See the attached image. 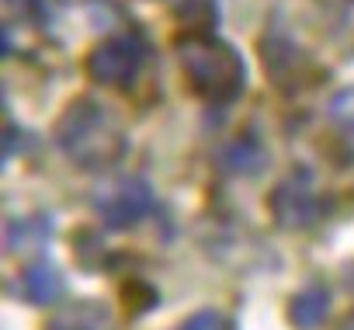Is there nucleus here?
Listing matches in <instances>:
<instances>
[{"instance_id": "f257e3e1", "label": "nucleus", "mask_w": 354, "mask_h": 330, "mask_svg": "<svg viewBox=\"0 0 354 330\" xmlns=\"http://www.w3.org/2000/svg\"><path fill=\"white\" fill-rule=\"evenodd\" d=\"M53 139L59 153L80 171H104L129 149L122 122L94 98H77L73 104H66L53 129Z\"/></svg>"}, {"instance_id": "f03ea898", "label": "nucleus", "mask_w": 354, "mask_h": 330, "mask_svg": "<svg viewBox=\"0 0 354 330\" xmlns=\"http://www.w3.org/2000/svg\"><path fill=\"white\" fill-rule=\"evenodd\" d=\"M188 87L209 104H230L243 94L247 70L240 53L212 32H181L174 42Z\"/></svg>"}, {"instance_id": "7ed1b4c3", "label": "nucleus", "mask_w": 354, "mask_h": 330, "mask_svg": "<svg viewBox=\"0 0 354 330\" xmlns=\"http://www.w3.org/2000/svg\"><path fill=\"white\" fill-rule=\"evenodd\" d=\"M149 63V49L139 35L122 32V35H108L101 39L91 53H87V77L101 87H115V91H132L136 80L142 77Z\"/></svg>"}, {"instance_id": "20e7f679", "label": "nucleus", "mask_w": 354, "mask_h": 330, "mask_svg": "<svg viewBox=\"0 0 354 330\" xmlns=\"http://www.w3.org/2000/svg\"><path fill=\"white\" fill-rule=\"evenodd\" d=\"M271 216L281 230H309L330 212V199L316 188V181L306 171H295L281 178L268 199Z\"/></svg>"}, {"instance_id": "39448f33", "label": "nucleus", "mask_w": 354, "mask_h": 330, "mask_svg": "<svg viewBox=\"0 0 354 330\" xmlns=\"http://www.w3.org/2000/svg\"><path fill=\"white\" fill-rule=\"evenodd\" d=\"M257 49H261V59H264V70H268L271 84L281 94H299L309 84L319 80V66L309 59V53L299 49V42L285 39L281 32H268L257 42Z\"/></svg>"}, {"instance_id": "423d86ee", "label": "nucleus", "mask_w": 354, "mask_h": 330, "mask_svg": "<svg viewBox=\"0 0 354 330\" xmlns=\"http://www.w3.org/2000/svg\"><path fill=\"white\" fill-rule=\"evenodd\" d=\"M153 209V188L142 178H118L101 195H94V212L108 230H129Z\"/></svg>"}, {"instance_id": "0eeeda50", "label": "nucleus", "mask_w": 354, "mask_h": 330, "mask_svg": "<svg viewBox=\"0 0 354 330\" xmlns=\"http://www.w3.org/2000/svg\"><path fill=\"white\" fill-rule=\"evenodd\" d=\"M18 292L35 306H49L63 295V275L53 261H35L18 275Z\"/></svg>"}, {"instance_id": "6e6552de", "label": "nucleus", "mask_w": 354, "mask_h": 330, "mask_svg": "<svg viewBox=\"0 0 354 330\" xmlns=\"http://www.w3.org/2000/svg\"><path fill=\"white\" fill-rule=\"evenodd\" d=\"M330 313V288L326 285H309L288 299V320L295 330H316Z\"/></svg>"}, {"instance_id": "1a4fd4ad", "label": "nucleus", "mask_w": 354, "mask_h": 330, "mask_svg": "<svg viewBox=\"0 0 354 330\" xmlns=\"http://www.w3.org/2000/svg\"><path fill=\"white\" fill-rule=\"evenodd\" d=\"M46 330H115V320L101 302H73L59 309Z\"/></svg>"}, {"instance_id": "9d476101", "label": "nucleus", "mask_w": 354, "mask_h": 330, "mask_svg": "<svg viewBox=\"0 0 354 330\" xmlns=\"http://www.w3.org/2000/svg\"><path fill=\"white\" fill-rule=\"evenodd\" d=\"M185 32H209L216 25V0H153Z\"/></svg>"}, {"instance_id": "9b49d317", "label": "nucleus", "mask_w": 354, "mask_h": 330, "mask_svg": "<svg viewBox=\"0 0 354 330\" xmlns=\"http://www.w3.org/2000/svg\"><path fill=\"white\" fill-rule=\"evenodd\" d=\"M261 163H264V149L250 139H236L223 149V167L230 174H254Z\"/></svg>"}, {"instance_id": "f8f14e48", "label": "nucleus", "mask_w": 354, "mask_h": 330, "mask_svg": "<svg viewBox=\"0 0 354 330\" xmlns=\"http://www.w3.org/2000/svg\"><path fill=\"white\" fill-rule=\"evenodd\" d=\"M326 115H330V122H333L344 136H354V87L340 91V94L330 101Z\"/></svg>"}, {"instance_id": "ddd939ff", "label": "nucleus", "mask_w": 354, "mask_h": 330, "mask_svg": "<svg viewBox=\"0 0 354 330\" xmlns=\"http://www.w3.org/2000/svg\"><path fill=\"white\" fill-rule=\"evenodd\" d=\"M122 302L132 309V316H139V313H146L156 302V292L149 285H142V282H125L122 285Z\"/></svg>"}, {"instance_id": "4468645a", "label": "nucleus", "mask_w": 354, "mask_h": 330, "mask_svg": "<svg viewBox=\"0 0 354 330\" xmlns=\"http://www.w3.org/2000/svg\"><path fill=\"white\" fill-rule=\"evenodd\" d=\"M177 330H230V323H226V316L219 309H198L195 316H188Z\"/></svg>"}, {"instance_id": "2eb2a0df", "label": "nucleus", "mask_w": 354, "mask_h": 330, "mask_svg": "<svg viewBox=\"0 0 354 330\" xmlns=\"http://www.w3.org/2000/svg\"><path fill=\"white\" fill-rule=\"evenodd\" d=\"M340 330H354V313H351V316H347V320L340 323Z\"/></svg>"}, {"instance_id": "dca6fc26", "label": "nucleus", "mask_w": 354, "mask_h": 330, "mask_svg": "<svg viewBox=\"0 0 354 330\" xmlns=\"http://www.w3.org/2000/svg\"><path fill=\"white\" fill-rule=\"evenodd\" d=\"M66 4H70V0H66Z\"/></svg>"}]
</instances>
